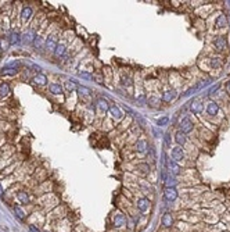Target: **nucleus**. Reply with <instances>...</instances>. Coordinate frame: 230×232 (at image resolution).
Wrapping results in <instances>:
<instances>
[{
  "label": "nucleus",
  "mask_w": 230,
  "mask_h": 232,
  "mask_svg": "<svg viewBox=\"0 0 230 232\" xmlns=\"http://www.w3.org/2000/svg\"><path fill=\"white\" fill-rule=\"evenodd\" d=\"M164 196H165L166 200L173 202V200H176V197H178V192H176L175 188H166L165 192H164Z\"/></svg>",
  "instance_id": "obj_6"
},
{
  "label": "nucleus",
  "mask_w": 230,
  "mask_h": 232,
  "mask_svg": "<svg viewBox=\"0 0 230 232\" xmlns=\"http://www.w3.org/2000/svg\"><path fill=\"white\" fill-rule=\"evenodd\" d=\"M172 157L176 160V161H180V160H183L184 154H183V150H182V147H175L172 150Z\"/></svg>",
  "instance_id": "obj_14"
},
{
  "label": "nucleus",
  "mask_w": 230,
  "mask_h": 232,
  "mask_svg": "<svg viewBox=\"0 0 230 232\" xmlns=\"http://www.w3.org/2000/svg\"><path fill=\"white\" fill-rule=\"evenodd\" d=\"M8 93H10V85L8 84L0 85V96H7Z\"/></svg>",
  "instance_id": "obj_26"
},
{
  "label": "nucleus",
  "mask_w": 230,
  "mask_h": 232,
  "mask_svg": "<svg viewBox=\"0 0 230 232\" xmlns=\"http://www.w3.org/2000/svg\"><path fill=\"white\" fill-rule=\"evenodd\" d=\"M17 199L20 200V203H21V204H28L29 202H31V199H29L28 193L24 192V190H21V192L17 193Z\"/></svg>",
  "instance_id": "obj_11"
},
{
  "label": "nucleus",
  "mask_w": 230,
  "mask_h": 232,
  "mask_svg": "<svg viewBox=\"0 0 230 232\" xmlns=\"http://www.w3.org/2000/svg\"><path fill=\"white\" fill-rule=\"evenodd\" d=\"M57 44H58V43H57V40H56V35H52V36H49V39L46 40V46H47V49L53 50V52L56 50Z\"/></svg>",
  "instance_id": "obj_12"
},
{
  "label": "nucleus",
  "mask_w": 230,
  "mask_h": 232,
  "mask_svg": "<svg viewBox=\"0 0 230 232\" xmlns=\"http://www.w3.org/2000/svg\"><path fill=\"white\" fill-rule=\"evenodd\" d=\"M78 92H79V96L82 100H85L86 103L92 102V92L89 88H86V86H78Z\"/></svg>",
  "instance_id": "obj_3"
},
{
  "label": "nucleus",
  "mask_w": 230,
  "mask_h": 232,
  "mask_svg": "<svg viewBox=\"0 0 230 232\" xmlns=\"http://www.w3.org/2000/svg\"><path fill=\"white\" fill-rule=\"evenodd\" d=\"M166 123H168V118H161V120H158V125H165Z\"/></svg>",
  "instance_id": "obj_33"
},
{
  "label": "nucleus",
  "mask_w": 230,
  "mask_h": 232,
  "mask_svg": "<svg viewBox=\"0 0 230 232\" xmlns=\"http://www.w3.org/2000/svg\"><path fill=\"white\" fill-rule=\"evenodd\" d=\"M228 90L230 92V82H229V84H228Z\"/></svg>",
  "instance_id": "obj_37"
},
{
  "label": "nucleus",
  "mask_w": 230,
  "mask_h": 232,
  "mask_svg": "<svg viewBox=\"0 0 230 232\" xmlns=\"http://www.w3.org/2000/svg\"><path fill=\"white\" fill-rule=\"evenodd\" d=\"M112 225L115 228H122L125 225H128V217L125 216L122 211H115L112 214Z\"/></svg>",
  "instance_id": "obj_1"
},
{
  "label": "nucleus",
  "mask_w": 230,
  "mask_h": 232,
  "mask_svg": "<svg viewBox=\"0 0 230 232\" xmlns=\"http://www.w3.org/2000/svg\"><path fill=\"white\" fill-rule=\"evenodd\" d=\"M14 211H16V216L18 217L20 220H24V218H25V214H24V211L21 210L18 206H14Z\"/></svg>",
  "instance_id": "obj_28"
},
{
  "label": "nucleus",
  "mask_w": 230,
  "mask_h": 232,
  "mask_svg": "<svg viewBox=\"0 0 230 232\" xmlns=\"http://www.w3.org/2000/svg\"><path fill=\"white\" fill-rule=\"evenodd\" d=\"M172 224H173V218H172L171 213H165L162 217V225L168 228V227H172Z\"/></svg>",
  "instance_id": "obj_16"
},
{
  "label": "nucleus",
  "mask_w": 230,
  "mask_h": 232,
  "mask_svg": "<svg viewBox=\"0 0 230 232\" xmlns=\"http://www.w3.org/2000/svg\"><path fill=\"white\" fill-rule=\"evenodd\" d=\"M226 46H228V42H226V39L223 36H218L216 39H215V47H216V50L222 52Z\"/></svg>",
  "instance_id": "obj_9"
},
{
  "label": "nucleus",
  "mask_w": 230,
  "mask_h": 232,
  "mask_svg": "<svg viewBox=\"0 0 230 232\" xmlns=\"http://www.w3.org/2000/svg\"><path fill=\"white\" fill-rule=\"evenodd\" d=\"M20 34L17 31H11L10 35H8V43L10 44H17L20 42Z\"/></svg>",
  "instance_id": "obj_13"
},
{
  "label": "nucleus",
  "mask_w": 230,
  "mask_h": 232,
  "mask_svg": "<svg viewBox=\"0 0 230 232\" xmlns=\"http://www.w3.org/2000/svg\"><path fill=\"white\" fill-rule=\"evenodd\" d=\"M20 61H14V63H10L7 65H4V67L2 68V71H0V74L2 75H14V74H17V71H18V67H20Z\"/></svg>",
  "instance_id": "obj_2"
},
{
  "label": "nucleus",
  "mask_w": 230,
  "mask_h": 232,
  "mask_svg": "<svg viewBox=\"0 0 230 232\" xmlns=\"http://www.w3.org/2000/svg\"><path fill=\"white\" fill-rule=\"evenodd\" d=\"M180 128H182V132H183V133L190 132V131L193 129V124H192V121H190L189 118H184V120L182 121V124H180Z\"/></svg>",
  "instance_id": "obj_10"
},
{
  "label": "nucleus",
  "mask_w": 230,
  "mask_h": 232,
  "mask_svg": "<svg viewBox=\"0 0 230 232\" xmlns=\"http://www.w3.org/2000/svg\"><path fill=\"white\" fill-rule=\"evenodd\" d=\"M65 50H67L65 44L64 43H58L57 47H56V50H54V56H56V57H61V56L65 54Z\"/></svg>",
  "instance_id": "obj_18"
},
{
  "label": "nucleus",
  "mask_w": 230,
  "mask_h": 232,
  "mask_svg": "<svg viewBox=\"0 0 230 232\" xmlns=\"http://www.w3.org/2000/svg\"><path fill=\"white\" fill-rule=\"evenodd\" d=\"M218 110H219V107H218V104H216V103H214V102H211L210 104H208V107H207L208 114H211V115H215V114H216Z\"/></svg>",
  "instance_id": "obj_22"
},
{
  "label": "nucleus",
  "mask_w": 230,
  "mask_h": 232,
  "mask_svg": "<svg viewBox=\"0 0 230 232\" xmlns=\"http://www.w3.org/2000/svg\"><path fill=\"white\" fill-rule=\"evenodd\" d=\"M192 110H193V113H196V114H200V113L202 111V104L200 102H193L192 103Z\"/></svg>",
  "instance_id": "obj_27"
},
{
  "label": "nucleus",
  "mask_w": 230,
  "mask_h": 232,
  "mask_svg": "<svg viewBox=\"0 0 230 232\" xmlns=\"http://www.w3.org/2000/svg\"><path fill=\"white\" fill-rule=\"evenodd\" d=\"M136 149H137V151H140V153H144L146 150H147V142L146 141H137V143H136Z\"/></svg>",
  "instance_id": "obj_21"
},
{
  "label": "nucleus",
  "mask_w": 230,
  "mask_h": 232,
  "mask_svg": "<svg viewBox=\"0 0 230 232\" xmlns=\"http://www.w3.org/2000/svg\"><path fill=\"white\" fill-rule=\"evenodd\" d=\"M168 168H169V171H171L173 175L180 174V168H179V165L176 164L175 161H172V160H168Z\"/></svg>",
  "instance_id": "obj_15"
},
{
  "label": "nucleus",
  "mask_w": 230,
  "mask_h": 232,
  "mask_svg": "<svg viewBox=\"0 0 230 232\" xmlns=\"http://www.w3.org/2000/svg\"><path fill=\"white\" fill-rule=\"evenodd\" d=\"M136 207L139 209L140 213H146V211L148 210V207H150V200H148V199H146V197L139 199V200H137V203H136Z\"/></svg>",
  "instance_id": "obj_5"
},
{
  "label": "nucleus",
  "mask_w": 230,
  "mask_h": 232,
  "mask_svg": "<svg viewBox=\"0 0 230 232\" xmlns=\"http://www.w3.org/2000/svg\"><path fill=\"white\" fill-rule=\"evenodd\" d=\"M212 65H215V67H219V65H220V63H219V61L216 60V58H215V60H212Z\"/></svg>",
  "instance_id": "obj_35"
},
{
  "label": "nucleus",
  "mask_w": 230,
  "mask_h": 232,
  "mask_svg": "<svg viewBox=\"0 0 230 232\" xmlns=\"http://www.w3.org/2000/svg\"><path fill=\"white\" fill-rule=\"evenodd\" d=\"M216 25L219 26V28L225 26V25H226V17H225V16H219V18L216 20Z\"/></svg>",
  "instance_id": "obj_29"
},
{
  "label": "nucleus",
  "mask_w": 230,
  "mask_h": 232,
  "mask_svg": "<svg viewBox=\"0 0 230 232\" xmlns=\"http://www.w3.org/2000/svg\"><path fill=\"white\" fill-rule=\"evenodd\" d=\"M176 142H178V145L179 146H180V145H184L186 143V135H184L183 132H182V131H179V132H176Z\"/></svg>",
  "instance_id": "obj_20"
},
{
  "label": "nucleus",
  "mask_w": 230,
  "mask_h": 232,
  "mask_svg": "<svg viewBox=\"0 0 230 232\" xmlns=\"http://www.w3.org/2000/svg\"><path fill=\"white\" fill-rule=\"evenodd\" d=\"M32 14H34V11H32V8L29 7V6H26V7L22 8V13H21V20H22V22H26L31 20Z\"/></svg>",
  "instance_id": "obj_8"
},
{
  "label": "nucleus",
  "mask_w": 230,
  "mask_h": 232,
  "mask_svg": "<svg viewBox=\"0 0 230 232\" xmlns=\"http://www.w3.org/2000/svg\"><path fill=\"white\" fill-rule=\"evenodd\" d=\"M92 78L96 79L97 84H103V77H101L100 74H93V75H92Z\"/></svg>",
  "instance_id": "obj_30"
},
{
  "label": "nucleus",
  "mask_w": 230,
  "mask_h": 232,
  "mask_svg": "<svg viewBox=\"0 0 230 232\" xmlns=\"http://www.w3.org/2000/svg\"><path fill=\"white\" fill-rule=\"evenodd\" d=\"M65 88H67L70 92L75 90V89H78L76 81H74V79H70V81H67V82H65Z\"/></svg>",
  "instance_id": "obj_25"
},
{
  "label": "nucleus",
  "mask_w": 230,
  "mask_h": 232,
  "mask_svg": "<svg viewBox=\"0 0 230 232\" xmlns=\"http://www.w3.org/2000/svg\"><path fill=\"white\" fill-rule=\"evenodd\" d=\"M29 232H40L35 225H29Z\"/></svg>",
  "instance_id": "obj_34"
},
{
  "label": "nucleus",
  "mask_w": 230,
  "mask_h": 232,
  "mask_svg": "<svg viewBox=\"0 0 230 232\" xmlns=\"http://www.w3.org/2000/svg\"><path fill=\"white\" fill-rule=\"evenodd\" d=\"M137 168H142V169H143V171H144V172L150 171V167H148L147 164H139V165H137Z\"/></svg>",
  "instance_id": "obj_31"
},
{
  "label": "nucleus",
  "mask_w": 230,
  "mask_h": 232,
  "mask_svg": "<svg viewBox=\"0 0 230 232\" xmlns=\"http://www.w3.org/2000/svg\"><path fill=\"white\" fill-rule=\"evenodd\" d=\"M3 196V188H2V185H0V197Z\"/></svg>",
  "instance_id": "obj_36"
},
{
  "label": "nucleus",
  "mask_w": 230,
  "mask_h": 232,
  "mask_svg": "<svg viewBox=\"0 0 230 232\" xmlns=\"http://www.w3.org/2000/svg\"><path fill=\"white\" fill-rule=\"evenodd\" d=\"M110 114L112 115V118H115V120H122V117H124V113L121 111V109L116 106H110Z\"/></svg>",
  "instance_id": "obj_7"
},
{
  "label": "nucleus",
  "mask_w": 230,
  "mask_h": 232,
  "mask_svg": "<svg viewBox=\"0 0 230 232\" xmlns=\"http://www.w3.org/2000/svg\"><path fill=\"white\" fill-rule=\"evenodd\" d=\"M175 96H176V95H175V92H173V90H166V92H164L162 100H164V102H171Z\"/></svg>",
  "instance_id": "obj_24"
},
{
  "label": "nucleus",
  "mask_w": 230,
  "mask_h": 232,
  "mask_svg": "<svg viewBox=\"0 0 230 232\" xmlns=\"http://www.w3.org/2000/svg\"><path fill=\"white\" fill-rule=\"evenodd\" d=\"M94 109L97 110L100 114H106L107 111L110 110V106H108V102H107L106 99H98L96 102V106H94Z\"/></svg>",
  "instance_id": "obj_4"
},
{
  "label": "nucleus",
  "mask_w": 230,
  "mask_h": 232,
  "mask_svg": "<svg viewBox=\"0 0 230 232\" xmlns=\"http://www.w3.org/2000/svg\"><path fill=\"white\" fill-rule=\"evenodd\" d=\"M35 34L34 32H25V35H24V42L25 43H31V42H35Z\"/></svg>",
  "instance_id": "obj_23"
},
{
  "label": "nucleus",
  "mask_w": 230,
  "mask_h": 232,
  "mask_svg": "<svg viewBox=\"0 0 230 232\" xmlns=\"http://www.w3.org/2000/svg\"><path fill=\"white\" fill-rule=\"evenodd\" d=\"M49 90L53 95H61L62 93V86L60 84H50L49 85Z\"/></svg>",
  "instance_id": "obj_17"
},
{
  "label": "nucleus",
  "mask_w": 230,
  "mask_h": 232,
  "mask_svg": "<svg viewBox=\"0 0 230 232\" xmlns=\"http://www.w3.org/2000/svg\"><path fill=\"white\" fill-rule=\"evenodd\" d=\"M35 44H36V49L42 46V39H40L39 36H38V38H35Z\"/></svg>",
  "instance_id": "obj_32"
},
{
  "label": "nucleus",
  "mask_w": 230,
  "mask_h": 232,
  "mask_svg": "<svg viewBox=\"0 0 230 232\" xmlns=\"http://www.w3.org/2000/svg\"><path fill=\"white\" fill-rule=\"evenodd\" d=\"M34 82L38 85H46L47 82V77L44 74H38L36 77H34Z\"/></svg>",
  "instance_id": "obj_19"
}]
</instances>
